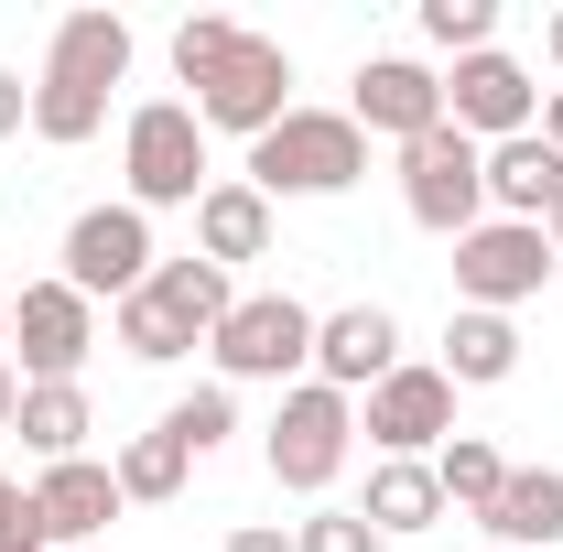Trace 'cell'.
<instances>
[{
	"label": "cell",
	"mask_w": 563,
	"mask_h": 552,
	"mask_svg": "<svg viewBox=\"0 0 563 552\" xmlns=\"http://www.w3.org/2000/svg\"><path fill=\"white\" fill-rule=\"evenodd\" d=\"M120 76H131V22L120 11H66L55 44H44V76H33V141H55V152L98 141Z\"/></svg>",
	"instance_id": "cell-1"
},
{
	"label": "cell",
	"mask_w": 563,
	"mask_h": 552,
	"mask_svg": "<svg viewBox=\"0 0 563 552\" xmlns=\"http://www.w3.org/2000/svg\"><path fill=\"white\" fill-rule=\"evenodd\" d=\"M228 272L217 261H152V281H141L131 303H109V336L131 346L141 368H174V357H196V346L228 325Z\"/></svg>",
	"instance_id": "cell-2"
},
{
	"label": "cell",
	"mask_w": 563,
	"mask_h": 552,
	"mask_svg": "<svg viewBox=\"0 0 563 552\" xmlns=\"http://www.w3.org/2000/svg\"><path fill=\"white\" fill-rule=\"evenodd\" d=\"M357 174H368V131H357L347 109H292L282 131L250 141V185L261 196H347Z\"/></svg>",
	"instance_id": "cell-3"
},
{
	"label": "cell",
	"mask_w": 563,
	"mask_h": 552,
	"mask_svg": "<svg viewBox=\"0 0 563 552\" xmlns=\"http://www.w3.org/2000/svg\"><path fill=\"white\" fill-rule=\"evenodd\" d=\"M347 444H357V401L325 390V379H292L272 401L261 466H272V487H292V498H325V487L347 477Z\"/></svg>",
	"instance_id": "cell-4"
},
{
	"label": "cell",
	"mask_w": 563,
	"mask_h": 552,
	"mask_svg": "<svg viewBox=\"0 0 563 552\" xmlns=\"http://www.w3.org/2000/svg\"><path fill=\"white\" fill-rule=\"evenodd\" d=\"M207 357H217L228 390H250V379L292 390V379H314V303H292V292H239L228 325L207 336Z\"/></svg>",
	"instance_id": "cell-5"
},
{
	"label": "cell",
	"mask_w": 563,
	"mask_h": 552,
	"mask_svg": "<svg viewBox=\"0 0 563 552\" xmlns=\"http://www.w3.org/2000/svg\"><path fill=\"white\" fill-rule=\"evenodd\" d=\"M120 174H131V207H196L207 196V120L196 98H141L131 131H120Z\"/></svg>",
	"instance_id": "cell-6"
},
{
	"label": "cell",
	"mask_w": 563,
	"mask_h": 552,
	"mask_svg": "<svg viewBox=\"0 0 563 552\" xmlns=\"http://www.w3.org/2000/svg\"><path fill=\"white\" fill-rule=\"evenodd\" d=\"M553 272H563L553 239L520 228V217H477V228L455 239V303H466V314H520Z\"/></svg>",
	"instance_id": "cell-7"
},
{
	"label": "cell",
	"mask_w": 563,
	"mask_h": 552,
	"mask_svg": "<svg viewBox=\"0 0 563 552\" xmlns=\"http://www.w3.org/2000/svg\"><path fill=\"white\" fill-rule=\"evenodd\" d=\"M401 207H412V228H433V239H466L477 217H488V152L455 131H422L412 152H401Z\"/></svg>",
	"instance_id": "cell-8"
},
{
	"label": "cell",
	"mask_w": 563,
	"mask_h": 552,
	"mask_svg": "<svg viewBox=\"0 0 563 552\" xmlns=\"http://www.w3.org/2000/svg\"><path fill=\"white\" fill-rule=\"evenodd\" d=\"M196 120H207V131H239V141L282 131V120H292V55H282L272 33H239L228 66L196 87Z\"/></svg>",
	"instance_id": "cell-9"
},
{
	"label": "cell",
	"mask_w": 563,
	"mask_h": 552,
	"mask_svg": "<svg viewBox=\"0 0 563 552\" xmlns=\"http://www.w3.org/2000/svg\"><path fill=\"white\" fill-rule=\"evenodd\" d=\"M11 346H22V390H33V379H76L87 346H98V303H87L66 272L55 281H11Z\"/></svg>",
	"instance_id": "cell-10"
},
{
	"label": "cell",
	"mask_w": 563,
	"mask_h": 552,
	"mask_svg": "<svg viewBox=\"0 0 563 552\" xmlns=\"http://www.w3.org/2000/svg\"><path fill=\"white\" fill-rule=\"evenodd\" d=\"M152 261H163V250H152V217H141L131 196H120V207H87L66 228V281L87 303H131L141 281H152Z\"/></svg>",
	"instance_id": "cell-11"
},
{
	"label": "cell",
	"mask_w": 563,
	"mask_h": 552,
	"mask_svg": "<svg viewBox=\"0 0 563 552\" xmlns=\"http://www.w3.org/2000/svg\"><path fill=\"white\" fill-rule=\"evenodd\" d=\"M357 433H368L379 455H444V444H455V379L422 368V357H401V368L357 401Z\"/></svg>",
	"instance_id": "cell-12"
},
{
	"label": "cell",
	"mask_w": 563,
	"mask_h": 552,
	"mask_svg": "<svg viewBox=\"0 0 563 552\" xmlns=\"http://www.w3.org/2000/svg\"><path fill=\"white\" fill-rule=\"evenodd\" d=\"M444 120L488 152V141L542 131V87H531V66H520V55H498V44H488V55H466V66L444 76Z\"/></svg>",
	"instance_id": "cell-13"
},
{
	"label": "cell",
	"mask_w": 563,
	"mask_h": 552,
	"mask_svg": "<svg viewBox=\"0 0 563 552\" xmlns=\"http://www.w3.org/2000/svg\"><path fill=\"white\" fill-rule=\"evenodd\" d=\"M347 120L368 141H401V152H412L422 131H444V76L422 66V55H368L357 87H347Z\"/></svg>",
	"instance_id": "cell-14"
},
{
	"label": "cell",
	"mask_w": 563,
	"mask_h": 552,
	"mask_svg": "<svg viewBox=\"0 0 563 552\" xmlns=\"http://www.w3.org/2000/svg\"><path fill=\"white\" fill-rule=\"evenodd\" d=\"M390 368H401V314H390V303H336V314H314V379H325V390L368 401Z\"/></svg>",
	"instance_id": "cell-15"
},
{
	"label": "cell",
	"mask_w": 563,
	"mask_h": 552,
	"mask_svg": "<svg viewBox=\"0 0 563 552\" xmlns=\"http://www.w3.org/2000/svg\"><path fill=\"white\" fill-rule=\"evenodd\" d=\"M33 509H44V542H55V552H98V531H109L131 498H120V477H109L98 455H76V466H44Z\"/></svg>",
	"instance_id": "cell-16"
},
{
	"label": "cell",
	"mask_w": 563,
	"mask_h": 552,
	"mask_svg": "<svg viewBox=\"0 0 563 552\" xmlns=\"http://www.w3.org/2000/svg\"><path fill=\"white\" fill-rule=\"evenodd\" d=\"M272 196L250 185V174H228V185H207L196 196V261H217V272H239V261H272Z\"/></svg>",
	"instance_id": "cell-17"
},
{
	"label": "cell",
	"mask_w": 563,
	"mask_h": 552,
	"mask_svg": "<svg viewBox=\"0 0 563 552\" xmlns=\"http://www.w3.org/2000/svg\"><path fill=\"white\" fill-rule=\"evenodd\" d=\"M357 520L379 531V542H412L444 520V477H433V455H379L368 466V498H357Z\"/></svg>",
	"instance_id": "cell-18"
},
{
	"label": "cell",
	"mask_w": 563,
	"mask_h": 552,
	"mask_svg": "<svg viewBox=\"0 0 563 552\" xmlns=\"http://www.w3.org/2000/svg\"><path fill=\"white\" fill-rule=\"evenodd\" d=\"M563 196V152L542 131H520V141H488V217H520V228H542Z\"/></svg>",
	"instance_id": "cell-19"
},
{
	"label": "cell",
	"mask_w": 563,
	"mask_h": 552,
	"mask_svg": "<svg viewBox=\"0 0 563 552\" xmlns=\"http://www.w3.org/2000/svg\"><path fill=\"white\" fill-rule=\"evenodd\" d=\"M563 542V466H509L488 498V552H553Z\"/></svg>",
	"instance_id": "cell-20"
},
{
	"label": "cell",
	"mask_w": 563,
	"mask_h": 552,
	"mask_svg": "<svg viewBox=\"0 0 563 552\" xmlns=\"http://www.w3.org/2000/svg\"><path fill=\"white\" fill-rule=\"evenodd\" d=\"M11 433H22V455H44V466H76V455H87V433H98V412H87V379H33Z\"/></svg>",
	"instance_id": "cell-21"
},
{
	"label": "cell",
	"mask_w": 563,
	"mask_h": 552,
	"mask_svg": "<svg viewBox=\"0 0 563 552\" xmlns=\"http://www.w3.org/2000/svg\"><path fill=\"white\" fill-rule=\"evenodd\" d=\"M433 368H444L455 390H498V379L520 368V325H509V314H466V303H455V314H444V357H433Z\"/></svg>",
	"instance_id": "cell-22"
},
{
	"label": "cell",
	"mask_w": 563,
	"mask_h": 552,
	"mask_svg": "<svg viewBox=\"0 0 563 552\" xmlns=\"http://www.w3.org/2000/svg\"><path fill=\"white\" fill-rule=\"evenodd\" d=\"M185 466H196V455H185L163 422H152V433H131V444L109 455V477H120V498H131V509H174V498H185Z\"/></svg>",
	"instance_id": "cell-23"
},
{
	"label": "cell",
	"mask_w": 563,
	"mask_h": 552,
	"mask_svg": "<svg viewBox=\"0 0 563 552\" xmlns=\"http://www.w3.org/2000/svg\"><path fill=\"white\" fill-rule=\"evenodd\" d=\"M433 477H444V509H466V520H488V498L509 487V455H498L488 433H455V444L433 455Z\"/></svg>",
	"instance_id": "cell-24"
},
{
	"label": "cell",
	"mask_w": 563,
	"mask_h": 552,
	"mask_svg": "<svg viewBox=\"0 0 563 552\" xmlns=\"http://www.w3.org/2000/svg\"><path fill=\"white\" fill-rule=\"evenodd\" d=\"M163 433H174L185 455H217V444L239 433V390H228V379H207V390H185V401L163 412Z\"/></svg>",
	"instance_id": "cell-25"
},
{
	"label": "cell",
	"mask_w": 563,
	"mask_h": 552,
	"mask_svg": "<svg viewBox=\"0 0 563 552\" xmlns=\"http://www.w3.org/2000/svg\"><path fill=\"white\" fill-rule=\"evenodd\" d=\"M422 44L455 55V66L488 55V44H498V0H422Z\"/></svg>",
	"instance_id": "cell-26"
},
{
	"label": "cell",
	"mask_w": 563,
	"mask_h": 552,
	"mask_svg": "<svg viewBox=\"0 0 563 552\" xmlns=\"http://www.w3.org/2000/svg\"><path fill=\"white\" fill-rule=\"evenodd\" d=\"M228 44H239V22H228V11H196V22H174V76H185V87H207V76L228 66Z\"/></svg>",
	"instance_id": "cell-27"
},
{
	"label": "cell",
	"mask_w": 563,
	"mask_h": 552,
	"mask_svg": "<svg viewBox=\"0 0 563 552\" xmlns=\"http://www.w3.org/2000/svg\"><path fill=\"white\" fill-rule=\"evenodd\" d=\"M292 552H390V542H379L357 509H303V520H292Z\"/></svg>",
	"instance_id": "cell-28"
},
{
	"label": "cell",
	"mask_w": 563,
	"mask_h": 552,
	"mask_svg": "<svg viewBox=\"0 0 563 552\" xmlns=\"http://www.w3.org/2000/svg\"><path fill=\"white\" fill-rule=\"evenodd\" d=\"M0 552H55L44 542V509H33V487L0 466Z\"/></svg>",
	"instance_id": "cell-29"
},
{
	"label": "cell",
	"mask_w": 563,
	"mask_h": 552,
	"mask_svg": "<svg viewBox=\"0 0 563 552\" xmlns=\"http://www.w3.org/2000/svg\"><path fill=\"white\" fill-rule=\"evenodd\" d=\"M217 552H292V531H282V520H239Z\"/></svg>",
	"instance_id": "cell-30"
},
{
	"label": "cell",
	"mask_w": 563,
	"mask_h": 552,
	"mask_svg": "<svg viewBox=\"0 0 563 552\" xmlns=\"http://www.w3.org/2000/svg\"><path fill=\"white\" fill-rule=\"evenodd\" d=\"M11 131H33V87L0 66V141H11Z\"/></svg>",
	"instance_id": "cell-31"
},
{
	"label": "cell",
	"mask_w": 563,
	"mask_h": 552,
	"mask_svg": "<svg viewBox=\"0 0 563 552\" xmlns=\"http://www.w3.org/2000/svg\"><path fill=\"white\" fill-rule=\"evenodd\" d=\"M11 422H22V368L0 357V433H11Z\"/></svg>",
	"instance_id": "cell-32"
},
{
	"label": "cell",
	"mask_w": 563,
	"mask_h": 552,
	"mask_svg": "<svg viewBox=\"0 0 563 552\" xmlns=\"http://www.w3.org/2000/svg\"><path fill=\"white\" fill-rule=\"evenodd\" d=\"M542 141L563 152V87H542Z\"/></svg>",
	"instance_id": "cell-33"
},
{
	"label": "cell",
	"mask_w": 563,
	"mask_h": 552,
	"mask_svg": "<svg viewBox=\"0 0 563 552\" xmlns=\"http://www.w3.org/2000/svg\"><path fill=\"white\" fill-rule=\"evenodd\" d=\"M542 55H553V66H563V11H553V22H542Z\"/></svg>",
	"instance_id": "cell-34"
},
{
	"label": "cell",
	"mask_w": 563,
	"mask_h": 552,
	"mask_svg": "<svg viewBox=\"0 0 563 552\" xmlns=\"http://www.w3.org/2000/svg\"><path fill=\"white\" fill-rule=\"evenodd\" d=\"M542 239H553V261H563V196H553V217H542Z\"/></svg>",
	"instance_id": "cell-35"
},
{
	"label": "cell",
	"mask_w": 563,
	"mask_h": 552,
	"mask_svg": "<svg viewBox=\"0 0 563 552\" xmlns=\"http://www.w3.org/2000/svg\"><path fill=\"white\" fill-rule=\"evenodd\" d=\"M0 346H11V281H0Z\"/></svg>",
	"instance_id": "cell-36"
}]
</instances>
